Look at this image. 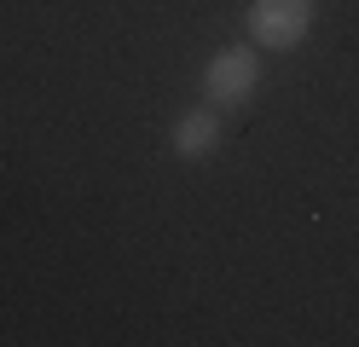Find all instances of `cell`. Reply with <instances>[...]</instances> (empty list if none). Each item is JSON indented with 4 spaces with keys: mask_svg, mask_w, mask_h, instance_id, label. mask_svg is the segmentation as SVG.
I'll use <instances>...</instances> for the list:
<instances>
[{
    "mask_svg": "<svg viewBox=\"0 0 359 347\" xmlns=\"http://www.w3.org/2000/svg\"><path fill=\"white\" fill-rule=\"evenodd\" d=\"M255 53H261L255 41H232V46H220V53L203 64V99L215 110H232V104H243L261 87V58Z\"/></svg>",
    "mask_w": 359,
    "mask_h": 347,
    "instance_id": "1",
    "label": "cell"
},
{
    "mask_svg": "<svg viewBox=\"0 0 359 347\" xmlns=\"http://www.w3.org/2000/svg\"><path fill=\"white\" fill-rule=\"evenodd\" d=\"M243 23L261 53H296L313 29V0H250Z\"/></svg>",
    "mask_w": 359,
    "mask_h": 347,
    "instance_id": "2",
    "label": "cell"
},
{
    "mask_svg": "<svg viewBox=\"0 0 359 347\" xmlns=\"http://www.w3.org/2000/svg\"><path fill=\"white\" fill-rule=\"evenodd\" d=\"M220 139H226V122H220L215 104H203V110H186V116L168 128V151H174L180 162H203V156L220 151Z\"/></svg>",
    "mask_w": 359,
    "mask_h": 347,
    "instance_id": "3",
    "label": "cell"
}]
</instances>
